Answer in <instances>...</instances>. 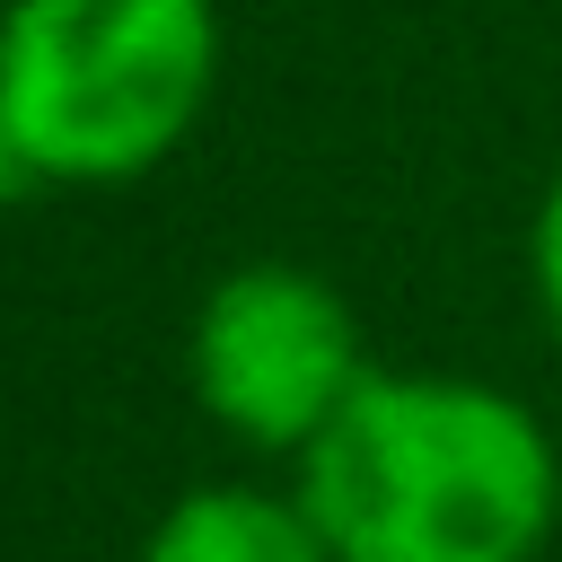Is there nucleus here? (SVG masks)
I'll list each match as a JSON object with an SVG mask.
<instances>
[{
	"label": "nucleus",
	"instance_id": "nucleus-5",
	"mask_svg": "<svg viewBox=\"0 0 562 562\" xmlns=\"http://www.w3.org/2000/svg\"><path fill=\"white\" fill-rule=\"evenodd\" d=\"M527 290H536V316H544V334L562 351V167H553V184H544V202L527 220Z\"/></svg>",
	"mask_w": 562,
	"mask_h": 562
},
{
	"label": "nucleus",
	"instance_id": "nucleus-2",
	"mask_svg": "<svg viewBox=\"0 0 562 562\" xmlns=\"http://www.w3.org/2000/svg\"><path fill=\"white\" fill-rule=\"evenodd\" d=\"M220 88V0H0V132L35 184L158 176Z\"/></svg>",
	"mask_w": 562,
	"mask_h": 562
},
{
	"label": "nucleus",
	"instance_id": "nucleus-3",
	"mask_svg": "<svg viewBox=\"0 0 562 562\" xmlns=\"http://www.w3.org/2000/svg\"><path fill=\"white\" fill-rule=\"evenodd\" d=\"M369 342H360V316L351 299L307 272V263H281V255H255L237 272H220L184 325V386L193 404L246 439V448H272V457H307L342 404L369 386Z\"/></svg>",
	"mask_w": 562,
	"mask_h": 562
},
{
	"label": "nucleus",
	"instance_id": "nucleus-6",
	"mask_svg": "<svg viewBox=\"0 0 562 562\" xmlns=\"http://www.w3.org/2000/svg\"><path fill=\"white\" fill-rule=\"evenodd\" d=\"M26 184H35V176H26V167H18V149H9V132H0V202H18V193H26Z\"/></svg>",
	"mask_w": 562,
	"mask_h": 562
},
{
	"label": "nucleus",
	"instance_id": "nucleus-4",
	"mask_svg": "<svg viewBox=\"0 0 562 562\" xmlns=\"http://www.w3.org/2000/svg\"><path fill=\"white\" fill-rule=\"evenodd\" d=\"M140 562H334V544L316 536L299 492H263V483H193L176 492L149 536Z\"/></svg>",
	"mask_w": 562,
	"mask_h": 562
},
{
	"label": "nucleus",
	"instance_id": "nucleus-1",
	"mask_svg": "<svg viewBox=\"0 0 562 562\" xmlns=\"http://www.w3.org/2000/svg\"><path fill=\"white\" fill-rule=\"evenodd\" d=\"M290 492L334 562H536L562 518V448L492 378L369 369Z\"/></svg>",
	"mask_w": 562,
	"mask_h": 562
}]
</instances>
